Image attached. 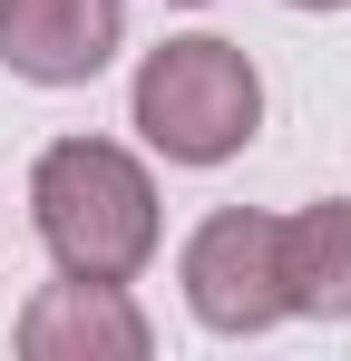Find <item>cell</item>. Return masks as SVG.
Returning a JSON list of instances; mask_svg holds the SVG:
<instances>
[{"label": "cell", "instance_id": "cell-1", "mask_svg": "<svg viewBox=\"0 0 351 361\" xmlns=\"http://www.w3.org/2000/svg\"><path fill=\"white\" fill-rule=\"evenodd\" d=\"M30 215H39L49 264L88 274V283H127L156 254V185H147V166L117 137H58V147H39Z\"/></svg>", "mask_w": 351, "mask_h": 361}, {"label": "cell", "instance_id": "cell-2", "mask_svg": "<svg viewBox=\"0 0 351 361\" xmlns=\"http://www.w3.org/2000/svg\"><path fill=\"white\" fill-rule=\"evenodd\" d=\"M127 108H137V137L166 166H225L264 127V78L234 39H166V49H147Z\"/></svg>", "mask_w": 351, "mask_h": 361}, {"label": "cell", "instance_id": "cell-3", "mask_svg": "<svg viewBox=\"0 0 351 361\" xmlns=\"http://www.w3.org/2000/svg\"><path fill=\"white\" fill-rule=\"evenodd\" d=\"M273 225L283 215H254V205H225V215L195 225V244H185V302H195L205 332H273L283 322Z\"/></svg>", "mask_w": 351, "mask_h": 361}, {"label": "cell", "instance_id": "cell-4", "mask_svg": "<svg viewBox=\"0 0 351 361\" xmlns=\"http://www.w3.org/2000/svg\"><path fill=\"white\" fill-rule=\"evenodd\" d=\"M127 39V0H0V68L30 88L98 78Z\"/></svg>", "mask_w": 351, "mask_h": 361}, {"label": "cell", "instance_id": "cell-5", "mask_svg": "<svg viewBox=\"0 0 351 361\" xmlns=\"http://www.w3.org/2000/svg\"><path fill=\"white\" fill-rule=\"evenodd\" d=\"M147 342L156 332L127 302V283H88V274H58L20 312V352L30 361H147Z\"/></svg>", "mask_w": 351, "mask_h": 361}, {"label": "cell", "instance_id": "cell-6", "mask_svg": "<svg viewBox=\"0 0 351 361\" xmlns=\"http://www.w3.org/2000/svg\"><path fill=\"white\" fill-rule=\"evenodd\" d=\"M273 264H283V312L312 322H351V195H322L273 225Z\"/></svg>", "mask_w": 351, "mask_h": 361}, {"label": "cell", "instance_id": "cell-7", "mask_svg": "<svg viewBox=\"0 0 351 361\" xmlns=\"http://www.w3.org/2000/svg\"><path fill=\"white\" fill-rule=\"evenodd\" d=\"M292 10H351V0H292Z\"/></svg>", "mask_w": 351, "mask_h": 361}, {"label": "cell", "instance_id": "cell-8", "mask_svg": "<svg viewBox=\"0 0 351 361\" xmlns=\"http://www.w3.org/2000/svg\"><path fill=\"white\" fill-rule=\"evenodd\" d=\"M176 10H205V0H176Z\"/></svg>", "mask_w": 351, "mask_h": 361}]
</instances>
